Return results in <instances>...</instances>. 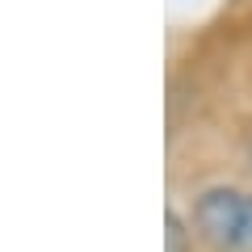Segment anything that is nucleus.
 <instances>
[{
  "mask_svg": "<svg viewBox=\"0 0 252 252\" xmlns=\"http://www.w3.org/2000/svg\"><path fill=\"white\" fill-rule=\"evenodd\" d=\"M189 227L210 252H252V193L231 185L202 189L189 210Z\"/></svg>",
  "mask_w": 252,
  "mask_h": 252,
  "instance_id": "obj_1",
  "label": "nucleus"
},
{
  "mask_svg": "<svg viewBox=\"0 0 252 252\" xmlns=\"http://www.w3.org/2000/svg\"><path fill=\"white\" fill-rule=\"evenodd\" d=\"M164 227H168V231H164V248L168 252H189L193 248V231H185V219H181L177 210L164 215Z\"/></svg>",
  "mask_w": 252,
  "mask_h": 252,
  "instance_id": "obj_2",
  "label": "nucleus"
}]
</instances>
